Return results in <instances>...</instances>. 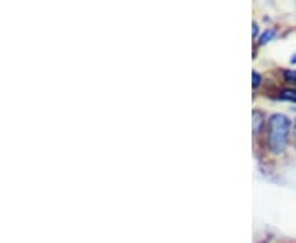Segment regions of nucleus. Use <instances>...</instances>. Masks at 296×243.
I'll list each match as a JSON object with an SVG mask.
<instances>
[{
    "label": "nucleus",
    "mask_w": 296,
    "mask_h": 243,
    "mask_svg": "<svg viewBox=\"0 0 296 243\" xmlns=\"http://www.w3.org/2000/svg\"><path fill=\"white\" fill-rule=\"evenodd\" d=\"M289 127H291V124L285 115H271V118L268 120V147L273 153H281L286 148Z\"/></svg>",
    "instance_id": "nucleus-1"
},
{
    "label": "nucleus",
    "mask_w": 296,
    "mask_h": 243,
    "mask_svg": "<svg viewBox=\"0 0 296 243\" xmlns=\"http://www.w3.org/2000/svg\"><path fill=\"white\" fill-rule=\"evenodd\" d=\"M280 99L289 100V102H296V90H291V89L283 90V92L280 94Z\"/></svg>",
    "instance_id": "nucleus-2"
},
{
    "label": "nucleus",
    "mask_w": 296,
    "mask_h": 243,
    "mask_svg": "<svg viewBox=\"0 0 296 243\" xmlns=\"http://www.w3.org/2000/svg\"><path fill=\"white\" fill-rule=\"evenodd\" d=\"M253 118H255V129H253V130H255V132H258V130H260V125L263 124V122H262V115L260 113H258V112H255V113H253Z\"/></svg>",
    "instance_id": "nucleus-3"
},
{
    "label": "nucleus",
    "mask_w": 296,
    "mask_h": 243,
    "mask_svg": "<svg viewBox=\"0 0 296 243\" xmlns=\"http://www.w3.org/2000/svg\"><path fill=\"white\" fill-rule=\"evenodd\" d=\"M285 77L288 82H294L296 84V69L294 71H286L285 72Z\"/></svg>",
    "instance_id": "nucleus-4"
},
{
    "label": "nucleus",
    "mask_w": 296,
    "mask_h": 243,
    "mask_svg": "<svg viewBox=\"0 0 296 243\" xmlns=\"http://www.w3.org/2000/svg\"><path fill=\"white\" fill-rule=\"evenodd\" d=\"M271 36H273V32H271V30H270V32H267V33H263L262 38H260V43H267V41L271 38Z\"/></svg>",
    "instance_id": "nucleus-5"
},
{
    "label": "nucleus",
    "mask_w": 296,
    "mask_h": 243,
    "mask_svg": "<svg viewBox=\"0 0 296 243\" xmlns=\"http://www.w3.org/2000/svg\"><path fill=\"white\" fill-rule=\"evenodd\" d=\"M252 84H253V87H257L258 84H260V76H258V72H252Z\"/></svg>",
    "instance_id": "nucleus-6"
},
{
    "label": "nucleus",
    "mask_w": 296,
    "mask_h": 243,
    "mask_svg": "<svg viewBox=\"0 0 296 243\" xmlns=\"http://www.w3.org/2000/svg\"><path fill=\"white\" fill-rule=\"evenodd\" d=\"M291 63H293V64H296V53L291 56Z\"/></svg>",
    "instance_id": "nucleus-7"
},
{
    "label": "nucleus",
    "mask_w": 296,
    "mask_h": 243,
    "mask_svg": "<svg viewBox=\"0 0 296 243\" xmlns=\"http://www.w3.org/2000/svg\"><path fill=\"white\" fill-rule=\"evenodd\" d=\"M294 138H296V122H294Z\"/></svg>",
    "instance_id": "nucleus-8"
}]
</instances>
